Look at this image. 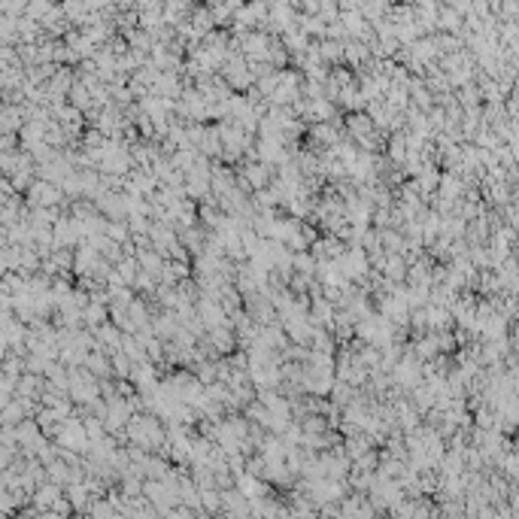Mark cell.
<instances>
[{
    "instance_id": "1",
    "label": "cell",
    "mask_w": 519,
    "mask_h": 519,
    "mask_svg": "<svg viewBox=\"0 0 519 519\" xmlns=\"http://www.w3.org/2000/svg\"><path fill=\"white\" fill-rule=\"evenodd\" d=\"M128 437L140 449H155V446L164 444L161 425H158V419H155V416H149V413H134V419L128 422Z\"/></svg>"
},
{
    "instance_id": "2",
    "label": "cell",
    "mask_w": 519,
    "mask_h": 519,
    "mask_svg": "<svg viewBox=\"0 0 519 519\" xmlns=\"http://www.w3.org/2000/svg\"><path fill=\"white\" fill-rule=\"evenodd\" d=\"M58 444L64 449H73V453H82V449L92 446V437H88V428H85V419H67L61 422V428L55 432Z\"/></svg>"
},
{
    "instance_id": "5",
    "label": "cell",
    "mask_w": 519,
    "mask_h": 519,
    "mask_svg": "<svg viewBox=\"0 0 519 519\" xmlns=\"http://www.w3.org/2000/svg\"><path fill=\"white\" fill-rule=\"evenodd\" d=\"M252 64L246 61V58H234L231 61H225V79H228V85H234V88H250V82H252Z\"/></svg>"
},
{
    "instance_id": "12",
    "label": "cell",
    "mask_w": 519,
    "mask_h": 519,
    "mask_svg": "<svg viewBox=\"0 0 519 519\" xmlns=\"http://www.w3.org/2000/svg\"><path fill=\"white\" fill-rule=\"evenodd\" d=\"M382 274H386V279H389V277H392V279H401V277H404L401 258H398V255H386V258H382Z\"/></svg>"
},
{
    "instance_id": "7",
    "label": "cell",
    "mask_w": 519,
    "mask_h": 519,
    "mask_svg": "<svg viewBox=\"0 0 519 519\" xmlns=\"http://www.w3.org/2000/svg\"><path fill=\"white\" fill-rule=\"evenodd\" d=\"M267 167H270V164H264V161H252V164H246V167H243V173H240V186H250V188L264 191L267 179H270V171H267Z\"/></svg>"
},
{
    "instance_id": "11",
    "label": "cell",
    "mask_w": 519,
    "mask_h": 519,
    "mask_svg": "<svg viewBox=\"0 0 519 519\" xmlns=\"http://www.w3.org/2000/svg\"><path fill=\"white\" fill-rule=\"evenodd\" d=\"M234 334L228 331V325H222V328H210V346L219 349V353H228V349L234 346Z\"/></svg>"
},
{
    "instance_id": "4",
    "label": "cell",
    "mask_w": 519,
    "mask_h": 519,
    "mask_svg": "<svg viewBox=\"0 0 519 519\" xmlns=\"http://www.w3.org/2000/svg\"><path fill=\"white\" fill-rule=\"evenodd\" d=\"M346 131L355 137V143H362L365 149H377V125L370 116H362V112H355V116H349V125Z\"/></svg>"
},
{
    "instance_id": "3",
    "label": "cell",
    "mask_w": 519,
    "mask_h": 519,
    "mask_svg": "<svg viewBox=\"0 0 519 519\" xmlns=\"http://www.w3.org/2000/svg\"><path fill=\"white\" fill-rule=\"evenodd\" d=\"M61 195H64L61 186L46 183V179H37V183L28 188V207L31 210H55L61 204Z\"/></svg>"
},
{
    "instance_id": "6",
    "label": "cell",
    "mask_w": 519,
    "mask_h": 519,
    "mask_svg": "<svg viewBox=\"0 0 519 519\" xmlns=\"http://www.w3.org/2000/svg\"><path fill=\"white\" fill-rule=\"evenodd\" d=\"M341 274L346 279H365L368 277V255L362 250H353V252H343V258L337 262Z\"/></svg>"
},
{
    "instance_id": "10",
    "label": "cell",
    "mask_w": 519,
    "mask_h": 519,
    "mask_svg": "<svg viewBox=\"0 0 519 519\" xmlns=\"http://www.w3.org/2000/svg\"><path fill=\"white\" fill-rule=\"evenodd\" d=\"M313 143H325V146H341V131L334 122H322L313 128Z\"/></svg>"
},
{
    "instance_id": "9",
    "label": "cell",
    "mask_w": 519,
    "mask_h": 519,
    "mask_svg": "<svg viewBox=\"0 0 519 519\" xmlns=\"http://www.w3.org/2000/svg\"><path fill=\"white\" fill-rule=\"evenodd\" d=\"M85 370H88V374H95V377H109V374H116V370H112V358L104 355V349H97V353L88 355Z\"/></svg>"
},
{
    "instance_id": "8",
    "label": "cell",
    "mask_w": 519,
    "mask_h": 519,
    "mask_svg": "<svg viewBox=\"0 0 519 519\" xmlns=\"http://www.w3.org/2000/svg\"><path fill=\"white\" fill-rule=\"evenodd\" d=\"M198 316H200V322H204L207 328H222L225 325V307L213 298H204L198 304Z\"/></svg>"
},
{
    "instance_id": "13",
    "label": "cell",
    "mask_w": 519,
    "mask_h": 519,
    "mask_svg": "<svg viewBox=\"0 0 519 519\" xmlns=\"http://www.w3.org/2000/svg\"><path fill=\"white\" fill-rule=\"evenodd\" d=\"M291 267L301 270V274H313V270H319L313 262V255H307V252H298L295 258H291Z\"/></svg>"
}]
</instances>
